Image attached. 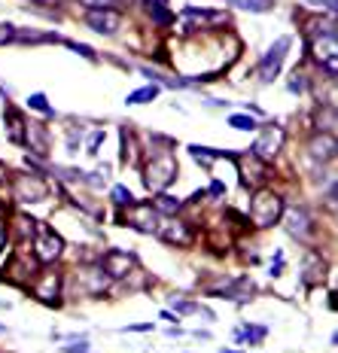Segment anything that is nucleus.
<instances>
[{
    "label": "nucleus",
    "mask_w": 338,
    "mask_h": 353,
    "mask_svg": "<svg viewBox=\"0 0 338 353\" xmlns=\"http://www.w3.org/2000/svg\"><path fill=\"white\" fill-rule=\"evenodd\" d=\"M174 180H177V159H174V152L168 150L152 152L150 161L143 165V186L150 192H165Z\"/></svg>",
    "instance_id": "f257e3e1"
},
{
    "label": "nucleus",
    "mask_w": 338,
    "mask_h": 353,
    "mask_svg": "<svg viewBox=\"0 0 338 353\" xmlns=\"http://www.w3.org/2000/svg\"><path fill=\"white\" fill-rule=\"evenodd\" d=\"M281 213H284L281 198L271 192V189H256L253 201H250V219H253L256 229H271V225H277Z\"/></svg>",
    "instance_id": "f03ea898"
},
{
    "label": "nucleus",
    "mask_w": 338,
    "mask_h": 353,
    "mask_svg": "<svg viewBox=\"0 0 338 353\" xmlns=\"http://www.w3.org/2000/svg\"><path fill=\"white\" fill-rule=\"evenodd\" d=\"M34 244H31V253L37 256V262L40 265H49V262H55V259H61V253H64V241H61V234L52 232L49 225H43V223H34Z\"/></svg>",
    "instance_id": "7ed1b4c3"
},
{
    "label": "nucleus",
    "mask_w": 338,
    "mask_h": 353,
    "mask_svg": "<svg viewBox=\"0 0 338 353\" xmlns=\"http://www.w3.org/2000/svg\"><path fill=\"white\" fill-rule=\"evenodd\" d=\"M232 161L238 165V171H241V186H244V189H256V186H262V183H266V176H268V161L256 159L253 152H247V156H235Z\"/></svg>",
    "instance_id": "20e7f679"
},
{
    "label": "nucleus",
    "mask_w": 338,
    "mask_h": 353,
    "mask_svg": "<svg viewBox=\"0 0 338 353\" xmlns=\"http://www.w3.org/2000/svg\"><path fill=\"white\" fill-rule=\"evenodd\" d=\"M98 265L107 271L110 281H122V277H128L131 268L137 265V256L125 253V250H107V253L98 259Z\"/></svg>",
    "instance_id": "39448f33"
},
{
    "label": "nucleus",
    "mask_w": 338,
    "mask_h": 353,
    "mask_svg": "<svg viewBox=\"0 0 338 353\" xmlns=\"http://www.w3.org/2000/svg\"><path fill=\"white\" fill-rule=\"evenodd\" d=\"M284 141H286L284 128H277V125H268V128H262V134L256 137V143L250 146V152H253L256 159H262V161H271L277 152H281Z\"/></svg>",
    "instance_id": "423d86ee"
},
{
    "label": "nucleus",
    "mask_w": 338,
    "mask_h": 353,
    "mask_svg": "<svg viewBox=\"0 0 338 353\" xmlns=\"http://www.w3.org/2000/svg\"><path fill=\"white\" fill-rule=\"evenodd\" d=\"M122 223H128L137 232H156L159 229V210L152 204H128L122 213Z\"/></svg>",
    "instance_id": "0eeeda50"
},
{
    "label": "nucleus",
    "mask_w": 338,
    "mask_h": 353,
    "mask_svg": "<svg viewBox=\"0 0 338 353\" xmlns=\"http://www.w3.org/2000/svg\"><path fill=\"white\" fill-rule=\"evenodd\" d=\"M37 268H40V262H37V256L31 253V250H19L16 256L10 259V265H6V281H19V283H28L37 277Z\"/></svg>",
    "instance_id": "6e6552de"
},
{
    "label": "nucleus",
    "mask_w": 338,
    "mask_h": 353,
    "mask_svg": "<svg viewBox=\"0 0 338 353\" xmlns=\"http://www.w3.org/2000/svg\"><path fill=\"white\" fill-rule=\"evenodd\" d=\"M77 283H79V290H83L86 296H101V292H107L110 277H107V271L101 268L98 262H92V265L77 268Z\"/></svg>",
    "instance_id": "1a4fd4ad"
},
{
    "label": "nucleus",
    "mask_w": 338,
    "mask_h": 353,
    "mask_svg": "<svg viewBox=\"0 0 338 353\" xmlns=\"http://www.w3.org/2000/svg\"><path fill=\"white\" fill-rule=\"evenodd\" d=\"M281 216L286 223V232H290L296 241H311L314 223H311V213H308L305 208H284Z\"/></svg>",
    "instance_id": "9d476101"
},
{
    "label": "nucleus",
    "mask_w": 338,
    "mask_h": 353,
    "mask_svg": "<svg viewBox=\"0 0 338 353\" xmlns=\"http://www.w3.org/2000/svg\"><path fill=\"white\" fill-rule=\"evenodd\" d=\"M286 49H290V37H281V40H275V46L262 55V61H259V79H262V83H271V79L281 73Z\"/></svg>",
    "instance_id": "9b49d317"
},
{
    "label": "nucleus",
    "mask_w": 338,
    "mask_h": 353,
    "mask_svg": "<svg viewBox=\"0 0 338 353\" xmlns=\"http://www.w3.org/2000/svg\"><path fill=\"white\" fill-rule=\"evenodd\" d=\"M156 234L165 241V244H174V247H192V241H195L189 223H180V219H174V216L168 219V223H159Z\"/></svg>",
    "instance_id": "f8f14e48"
},
{
    "label": "nucleus",
    "mask_w": 338,
    "mask_h": 353,
    "mask_svg": "<svg viewBox=\"0 0 338 353\" xmlns=\"http://www.w3.org/2000/svg\"><path fill=\"white\" fill-rule=\"evenodd\" d=\"M12 189H16V198L25 204H34V201H43V198L49 195V186L43 183V176H16V183H12Z\"/></svg>",
    "instance_id": "ddd939ff"
},
{
    "label": "nucleus",
    "mask_w": 338,
    "mask_h": 353,
    "mask_svg": "<svg viewBox=\"0 0 338 353\" xmlns=\"http://www.w3.org/2000/svg\"><path fill=\"white\" fill-rule=\"evenodd\" d=\"M34 296L43 301V305H61V274H55V271H46V274L37 277V283L31 286Z\"/></svg>",
    "instance_id": "4468645a"
},
{
    "label": "nucleus",
    "mask_w": 338,
    "mask_h": 353,
    "mask_svg": "<svg viewBox=\"0 0 338 353\" xmlns=\"http://www.w3.org/2000/svg\"><path fill=\"white\" fill-rule=\"evenodd\" d=\"M311 55L314 61L323 64V68L329 70V79H335V61H338V43L335 37H314L311 40Z\"/></svg>",
    "instance_id": "2eb2a0df"
},
{
    "label": "nucleus",
    "mask_w": 338,
    "mask_h": 353,
    "mask_svg": "<svg viewBox=\"0 0 338 353\" xmlns=\"http://www.w3.org/2000/svg\"><path fill=\"white\" fill-rule=\"evenodd\" d=\"M119 12L116 10H89L86 12V25L98 34H116L119 31Z\"/></svg>",
    "instance_id": "dca6fc26"
},
{
    "label": "nucleus",
    "mask_w": 338,
    "mask_h": 353,
    "mask_svg": "<svg viewBox=\"0 0 338 353\" xmlns=\"http://www.w3.org/2000/svg\"><path fill=\"white\" fill-rule=\"evenodd\" d=\"M25 146L34 152L37 159L49 156V134L40 122H25Z\"/></svg>",
    "instance_id": "f3484780"
},
{
    "label": "nucleus",
    "mask_w": 338,
    "mask_h": 353,
    "mask_svg": "<svg viewBox=\"0 0 338 353\" xmlns=\"http://www.w3.org/2000/svg\"><path fill=\"white\" fill-rule=\"evenodd\" d=\"M308 152H311L314 161H332L335 152H338L335 134H323V131H317V134L308 141Z\"/></svg>",
    "instance_id": "a211bd4d"
},
{
    "label": "nucleus",
    "mask_w": 338,
    "mask_h": 353,
    "mask_svg": "<svg viewBox=\"0 0 338 353\" xmlns=\"http://www.w3.org/2000/svg\"><path fill=\"white\" fill-rule=\"evenodd\" d=\"M323 271H326V265H323L320 253L308 250V253H305V262H302V283H305V286H317V283H323V277H326Z\"/></svg>",
    "instance_id": "6ab92c4d"
},
{
    "label": "nucleus",
    "mask_w": 338,
    "mask_h": 353,
    "mask_svg": "<svg viewBox=\"0 0 338 353\" xmlns=\"http://www.w3.org/2000/svg\"><path fill=\"white\" fill-rule=\"evenodd\" d=\"M314 125H317V131H323V134H335L338 119H335V104L332 101L317 104V110H314Z\"/></svg>",
    "instance_id": "aec40b11"
},
{
    "label": "nucleus",
    "mask_w": 338,
    "mask_h": 353,
    "mask_svg": "<svg viewBox=\"0 0 338 353\" xmlns=\"http://www.w3.org/2000/svg\"><path fill=\"white\" fill-rule=\"evenodd\" d=\"M152 208H156L159 213H168V216H174V213H180V210H183V201H180V198H174V195L159 192V198L152 201Z\"/></svg>",
    "instance_id": "412c9836"
},
{
    "label": "nucleus",
    "mask_w": 338,
    "mask_h": 353,
    "mask_svg": "<svg viewBox=\"0 0 338 353\" xmlns=\"http://www.w3.org/2000/svg\"><path fill=\"white\" fill-rule=\"evenodd\" d=\"M156 98H159V85L150 83V85L137 88V92H131L128 98H125V104H150V101H156Z\"/></svg>",
    "instance_id": "4be33fe9"
},
{
    "label": "nucleus",
    "mask_w": 338,
    "mask_h": 353,
    "mask_svg": "<svg viewBox=\"0 0 338 353\" xmlns=\"http://www.w3.org/2000/svg\"><path fill=\"white\" fill-rule=\"evenodd\" d=\"M6 122H10V137L16 143H25V122H21V116H19V110H6Z\"/></svg>",
    "instance_id": "5701e85b"
},
{
    "label": "nucleus",
    "mask_w": 338,
    "mask_h": 353,
    "mask_svg": "<svg viewBox=\"0 0 338 353\" xmlns=\"http://www.w3.org/2000/svg\"><path fill=\"white\" fill-rule=\"evenodd\" d=\"M146 3H150V16H152L156 25H171L174 21V16L168 12V6H165V0H146Z\"/></svg>",
    "instance_id": "b1692460"
},
{
    "label": "nucleus",
    "mask_w": 338,
    "mask_h": 353,
    "mask_svg": "<svg viewBox=\"0 0 338 353\" xmlns=\"http://www.w3.org/2000/svg\"><path fill=\"white\" fill-rule=\"evenodd\" d=\"M232 6H238V10H247V12H266L271 10V0H229Z\"/></svg>",
    "instance_id": "393cba45"
},
{
    "label": "nucleus",
    "mask_w": 338,
    "mask_h": 353,
    "mask_svg": "<svg viewBox=\"0 0 338 353\" xmlns=\"http://www.w3.org/2000/svg\"><path fill=\"white\" fill-rule=\"evenodd\" d=\"M28 107L37 110V113H43V116H55V110L46 101V94H31V98H28Z\"/></svg>",
    "instance_id": "a878e982"
},
{
    "label": "nucleus",
    "mask_w": 338,
    "mask_h": 353,
    "mask_svg": "<svg viewBox=\"0 0 338 353\" xmlns=\"http://www.w3.org/2000/svg\"><path fill=\"white\" fill-rule=\"evenodd\" d=\"M229 125H232V128H238V131H256V119H253V116H247V113L229 116Z\"/></svg>",
    "instance_id": "bb28decb"
},
{
    "label": "nucleus",
    "mask_w": 338,
    "mask_h": 353,
    "mask_svg": "<svg viewBox=\"0 0 338 353\" xmlns=\"http://www.w3.org/2000/svg\"><path fill=\"white\" fill-rule=\"evenodd\" d=\"M186 19H201V21H223V12H208V10H195V6H186L183 10Z\"/></svg>",
    "instance_id": "cd10ccee"
},
{
    "label": "nucleus",
    "mask_w": 338,
    "mask_h": 353,
    "mask_svg": "<svg viewBox=\"0 0 338 353\" xmlns=\"http://www.w3.org/2000/svg\"><path fill=\"white\" fill-rule=\"evenodd\" d=\"M113 201L119 204V208H128V204H135V195H131L125 186H113Z\"/></svg>",
    "instance_id": "c85d7f7f"
},
{
    "label": "nucleus",
    "mask_w": 338,
    "mask_h": 353,
    "mask_svg": "<svg viewBox=\"0 0 338 353\" xmlns=\"http://www.w3.org/2000/svg\"><path fill=\"white\" fill-rule=\"evenodd\" d=\"M104 131H92V137H89V146H86V152H89V156H98V146L104 143Z\"/></svg>",
    "instance_id": "c756f323"
},
{
    "label": "nucleus",
    "mask_w": 338,
    "mask_h": 353,
    "mask_svg": "<svg viewBox=\"0 0 338 353\" xmlns=\"http://www.w3.org/2000/svg\"><path fill=\"white\" fill-rule=\"evenodd\" d=\"M171 307L177 314H195L198 305H192V301H183V299H171Z\"/></svg>",
    "instance_id": "7c9ffc66"
},
{
    "label": "nucleus",
    "mask_w": 338,
    "mask_h": 353,
    "mask_svg": "<svg viewBox=\"0 0 338 353\" xmlns=\"http://www.w3.org/2000/svg\"><path fill=\"white\" fill-rule=\"evenodd\" d=\"M305 3H311L314 10H323V12H329V16H335V0H305Z\"/></svg>",
    "instance_id": "2f4dec72"
},
{
    "label": "nucleus",
    "mask_w": 338,
    "mask_h": 353,
    "mask_svg": "<svg viewBox=\"0 0 338 353\" xmlns=\"http://www.w3.org/2000/svg\"><path fill=\"white\" fill-rule=\"evenodd\" d=\"M83 6H89V10H113L116 0H79Z\"/></svg>",
    "instance_id": "473e14b6"
},
{
    "label": "nucleus",
    "mask_w": 338,
    "mask_h": 353,
    "mask_svg": "<svg viewBox=\"0 0 338 353\" xmlns=\"http://www.w3.org/2000/svg\"><path fill=\"white\" fill-rule=\"evenodd\" d=\"M68 46L73 49V52H79V55H83V58H92V61H95V58H98V55H95V49L92 46H86V43H68Z\"/></svg>",
    "instance_id": "72a5a7b5"
},
{
    "label": "nucleus",
    "mask_w": 338,
    "mask_h": 353,
    "mask_svg": "<svg viewBox=\"0 0 338 353\" xmlns=\"http://www.w3.org/2000/svg\"><path fill=\"white\" fill-rule=\"evenodd\" d=\"M12 40H16V28L3 21V25H0V46H3V43H12Z\"/></svg>",
    "instance_id": "f704fd0d"
},
{
    "label": "nucleus",
    "mask_w": 338,
    "mask_h": 353,
    "mask_svg": "<svg viewBox=\"0 0 338 353\" xmlns=\"http://www.w3.org/2000/svg\"><path fill=\"white\" fill-rule=\"evenodd\" d=\"M290 92L302 94V92H305V77H296V73H292V79H290Z\"/></svg>",
    "instance_id": "c9c22d12"
},
{
    "label": "nucleus",
    "mask_w": 338,
    "mask_h": 353,
    "mask_svg": "<svg viewBox=\"0 0 338 353\" xmlns=\"http://www.w3.org/2000/svg\"><path fill=\"white\" fill-rule=\"evenodd\" d=\"M61 353H89V344L79 341V344H68V347H61Z\"/></svg>",
    "instance_id": "e433bc0d"
},
{
    "label": "nucleus",
    "mask_w": 338,
    "mask_h": 353,
    "mask_svg": "<svg viewBox=\"0 0 338 353\" xmlns=\"http://www.w3.org/2000/svg\"><path fill=\"white\" fill-rule=\"evenodd\" d=\"M125 332H152V323H137V326H125Z\"/></svg>",
    "instance_id": "4c0bfd02"
},
{
    "label": "nucleus",
    "mask_w": 338,
    "mask_h": 353,
    "mask_svg": "<svg viewBox=\"0 0 338 353\" xmlns=\"http://www.w3.org/2000/svg\"><path fill=\"white\" fill-rule=\"evenodd\" d=\"M210 192H214V195H223L226 186H223V183H214V186H210Z\"/></svg>",
    "instance_id": "58836bf2"
},
{
    "label": "nucleus",
    "mask_w": 338,
    "mask_h": 353,
    "mask_svg": "<svg viewBox=\"0 0 338 353\" xmlns=\"http://www.w3.org/2000/svg\"><path fill=\"white\" fill-rule=\"evenodd\" d=\"M89 176H92V180H89L92 186H101V183H104V176H101V174H89Z\"/></svg>",
    "instance_id": "ea45409f"
},
{
    "label": "nucleus",
    "mask_w": 338,
    "mask_h": 353,
    "mask_svg": "<svg viewBox=\"0 0 338 353\" xmlns=\"http://www.w3.org/2000/svg\"><path fill=\"white\" fill-rule=\"evenodd\" d=\"M3 241H6V232L0 229V250H3Z\"/></svg>",
    "instance_id": "a19ab883"
},
{
    "label": "nucleus",
    "mask_w": 338,
    "mask_h": 353,
    "mask_svg": "<svg viewBox=\"0 0 338 353\" xmlns=\"http://www.w3.org/2000/svg\"><path fill=\"white\" fill-rule=\"evenodd\" d=\"M0 332H3V326H0Z\"/></svg>",
    "instance_id": "79ce46f5"
}]
</instances>
